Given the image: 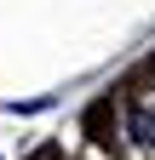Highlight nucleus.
<instances>
[{
  "mask_svg": "<svg viewBox=\"0 0 155 160\" xmlns=\"http://www.w3.org/2000/svg\"><path fill=\"white\" fill-rule=\"evenodd\" d=\"M126 132L138 137V143H155V109H132L126 114Z\"/></svg>",
  "mask_w": 155,
  "mask_h": 160,
  "instance_id": "nucleus-1",
  "label": "nucleus"
}]
</instances>
